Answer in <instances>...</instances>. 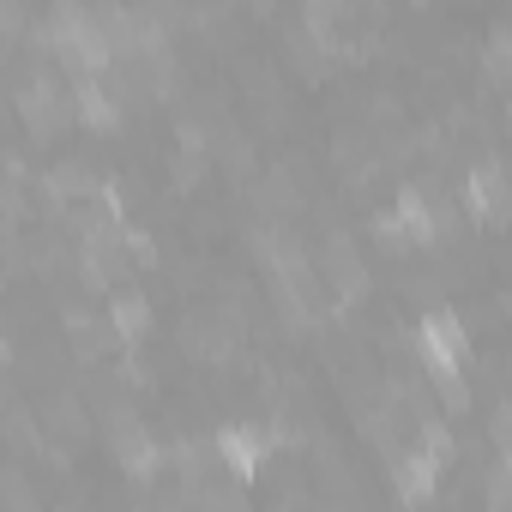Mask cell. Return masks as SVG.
<instances>
[{
	"mask_svg": "<svg viewBox=\"0 0 512 512\" xmlns=\"http://www.w3.org/2000/svg\"><path fill=\"white\" fill-rule=\"evenodd\" d=\"M115 458H121L133 476H151V470H157V440H151L139 422H127V428H115Z\"/></svg>",
	"mask_w": 512,
	"mask_h": 512,
	"instance_id": "obj_9",
	"label": "cell"
},
{
	"mask_svg": "<svg viewBox=\"0 0 512 512\" xmlns=\"http://www.w3.org/2000/svg\"><path fill=\"white\" fill-rule=\"evenodd\" d=\"M43 187H49V199H61V205H67V199H85L97 181H91V169H85V163H55Z\"/></svg>",
	"mask_w": 512,
	"mask_h": 512,
	"instance_id": "obj_11",
	"label": "cell"
},
{
	"mask_svg": "<svg viewBox=\"0 0 512 512\" xmlns=\"http://www.w3.org/2000/svg\"><path fill=\"white\" fill-rule=\"evenodd\" d=\"M272 446H278V428H260V422H235V428L217 434V458L229 464L235 482H253V476H260V464H266Z\"/></svg>",
	"mask_w": 512,
	"mask_h": 512,
	"instance_id": "obj_3",
	"label": "cell"
},
{
	"mask_svg": "<svg viewBox=\"0 0 512 512\" xmlns=\"http://www.w3.org/2000/svg\"><path fill=\"white\" fill-rule=\"evenodd\" d=\"M434 205H428V193L422 187H404L398 199H392V211H380L374 217V235L386 241V247H422V241H434Z\"/></svg>",
	"mask_w": 512,
	"mask_h": 512,
	"instance_id": "obj_2",
	"label": "cell"
},
{
	"mask_svg": "<svg viewBox=\"0 0 512 512\" xmlns=\"http://www.w3.org/2000/svg\"><path fill=\"white\" fill-rule=\"evenodd\" d=\"M109 326L133 344V338H145V326H151V302L139 296V290H115V302H109Z\"/></svg>",
	"mask_w": 512,
	"mask_h": 512,
	"instance_id": "obj_10",
	"label": "cell"
},
{
	"mask_svg": "<svg viewBox=\"0 0 512 512\" xmlns=\"http://www.w3.org/2000/svg\"><path fill=\"white\" fill-rule=\"evenodd\" d=\"M464 205H470L476 217H488V223L506 217V175H500L494 157H482V163L470 169V181H464Z\"/></svg>",
	"mask_w": 512,
	"mask_h": 512,
	"instance_id": "obj_7",
	"label": "cell"
},
{
	"mask_svg": "<svg viewBox=\"0 0 512 512\" xmlns=\"http://www.w3.org/2000/svg\"><path fill=\"white\" fill-rule=\"evenodd\" d=\"M416 356H422V368H428L434 386L464 380V362H470V332H464V320H458L452 308H434V314L416 326Z\"/></svg>",
	"mask_w": 512,
	"mask_h": 512,
	"instance_id": "obj_1",
	"label": "cell"
},
{
	"mask_svg": "<svg viewBox=\"0 0 512 512\" xmlns=\"http://www.w3.org/2000/svg\"><path fill=\"white\" fill-rule=\"evenodd\" d=\"M440 464H446V458H440V452H428V446H416V440H410V446H398V452H392L398 494H404V500H428V494H434Z\"/></svg>",
	"mask_w": 512,
	"mask_h": 512,
	"instance_id": "obj_6",
	"label": "cell"
},
{
	"mask_svg": "<svg viewBox=\"0 0 512 512\" xmlns=\"http://www.w3.org/2000/svg\"><path fill=\"white\" fill-rule=\"evenodd\" d=\"M260 199H266V205H278V211H290V205H296V169H290V163H278V169L266 175V193H260Z\"/></svg>",
	"mask_w": 512,
	"mask_h": 512,
	"instance_id": "obj_12",
	"label": "cell"
},
{
	"mask_svg": "<svg viewBox=\"0 0 512 512\" xmlns=\"http://www.w3.org/2000/svg\"><path fill=\"white\" fill-rule=\"evenodd\" d=\"M19 115H25V127H31L37 139H49V133H61V127L73 121V103H67V91H61L49 73H31L25 91H19Z\"/></svg>",
	"mask_w": 512,
	"mask_h": 512,
	"instance_id": "obj_4",
	"label": "cell"
},
{
	"mask_svg": "<svg viewBox=\"0 0 512 512\" xmlns=\"http://www.w3.org/2000/svg\"><path fill=\"white\" fill-rule=\"evenodd\" d=\"M314 278H320V284H338L344 296H362V284H368V266H362V253H356V241H350V235H326V241H320Z\"/></svg>",
	"mask_w": 512,
	"mask_h": 512,
	"instance_id": "obj_5",
	"label": "cell"
},
{
	"mask_svg": "<svg viewBox=\"0 0 512 512\" xmlns=\"http://www.w3.org/2000/svg\"><path fill=\"white\" fill-rule=\"evenodd\" d=\"M67 103H73V115H79V121H91V127H115V121H121V103L103 91V79H97V73H91V79H79V85L67 91Z\"/></svg>",
	"mask_w": 512,
	"mask_h": 512,
	"instance_id": "obj_8",
	"label": "cell"
}]
</instances>
